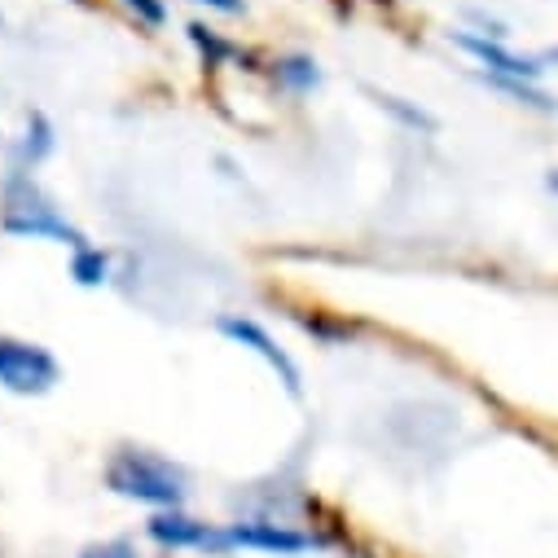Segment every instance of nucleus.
Here are the masks:
<instances>
[{
  "instance_id": "nucleus-15",
  "label": "nucleus",
  "mask_w": 558,
  "mask_h": 558,
  "mask_svg": "<svg viewBox=\"0 0 558 558\" xmlns=\"http://www.w3.org/2000/svg\"><path fill=\"white\" fill-rule=\"evenodd\" d=\"M545 185H549V190L558 194V172H549V177H545Z\"/></svg>"
},
{
  "instance_id": "nucleus-4",
  "label": "nucleus",
  "mask_w": 558,
  "mask_h": 558,
  "mask_svg": "<svg viewBox=\"0 0 558 558\" xmlns=\"http://www.w3.org/2000/svg\"><path fill=\"white\" fill-rule=\"evenodd\" d=\"M453 45H458L462 53H471L480 66H488V75L523 80V84H536V80L549 71V62H558V49L527 58V53H510L506 45H497V40H488V36H471V32H453Z\"/></svg>"
},
{
  "instance_id": "nucleus-10",
  "label": "nucleus",
  "mask_w": 558,
  "mask_h": 558,
  "mask_svg": "<svg viewBox=\"0 0 558 558\" xmlns=\"http://www.w3.org/2000/svg\"><path fill=\"white\" fill-rule=\"evenodd\" d=\"M277 80L304 93V88H313L322 75H317V66H313L308 58H287V62H277Z\"/></svg>"
},
{
  "instance_id": "nucleus-5",
  "label": "nucleus",
  "mask_w": 558,
  "mask_h": 558,
  "mask_svg": "<svg viewBox=\"0 0 558 558\" xmlns=\"http://www.w3.org/2000/svg\"><path fill=\"white\" fill-rule=\"evenodd\" d=\"M220 335H229V339H238L242 348H251L255 356H264L268 361V369L282 378V387L291 391V396H300V387H304V378H300V365L272 343V335L264 330V326H255V322H246V317H220Z\"/></svg>"
},
{
  "instance_id": "nucleus-6",
  "label": "nucleus",
  "mask_w": 558,
  "mask_h": 558,
  "mask_svg": "<svg viewBox=\"0 0 558 558\" xmlns=\"http://www.w3.org/2000/svg\"><path fill=\"white\" fill-rule=\"evenodd\" d=\"M225 541H229V549L242 545V549H259V554H304L317 545L308 532H295L287 523H268V519L233 523V527H225Z\"/></svg>"
},
{
  "instance_id": "nucleus-3",
  "label": "nucleus",
  "mask_w": 558,
  "mask_h": 558,
  "mask_svg": "<svg viewBox=\"0 0 558 558\" xmlns=\"http://www.w3.org/2000/svg\"><path fill=\"white\" fill-rule=\"evenodd\" d=\"M62 378L53 352H45L40 343H23V339H0V387L19 391V396H45L53 383Z\"/></svg>"
},
{
  "instance_id": "nucleus-8",
  "label": "nucleus",
  "mask_w": 558,
  "mask_h": 558,
  "mask_svg": "<svg viewBox=\"0 0 558 558\" xmlns=\"http://www.w3.org/2000/svg\"><path fill=\"white\" fill-rule=\"evenodd\" d=\"M106 272H110L106 251H97V246L75 251V259H71V277H75L80 287H101V282H106Z\"/></svg>"
},
{
  "instance_id": "nucleus-13",
  "label": "nucleus",
  "mask_w": 558,
  "mask_h": 558,
  "mask_svg": "<svg viewBox=\"0 0 558 558\" xmlns=\"http://www.w3.org/2000/svg\"><path fill=\"white\" fill-rule=\"evenodd\" d=\"M80 558H136V549H132L128 541H110V545H93V549H84Z\"/></svg>"
},
{
  "instance_id": "nucleus-12",
  "label": "nucleus",
  "mask_w": 558,
  "mask_h": 558,
  "mask_svg": "<svg viewBox=\"0 0 558 558\" xmlns=\"http://www.w3.org/2000/svg\"><path fill=\"white\" fill-rule=\"evenodd\" d=\"M123 5L136 14V19H142V23H150V27H163V0H123Z\"/></svg>"
},
{
  "instance_id": "nucleus-1",
  "label": "nucleus",
  "mask_w": 558,
  "mask_h": 558,
  "mask_svg": "<svg viewBox=\"0 0 558 558\" xmlns=\"http://www.w3.org/2000/svg\"><path fill=\"white\" fill-rule=\"evenodd\" d=\"M106 484L119 497H132L142 506H159V510H181V501H185V475L172 462L142 453V449L119 453L106 471Z\"/></svg>"
},
{
  "instance_id": "nucleus-14",
  "label": "nucleus",
  "mask_w": 558,
  "mask_h": 558,
  "mask_svg": "<svg viewBox=\"0 0 558 558\" xmlns=\"http://www.w3.org/2000/svg\"><path fill=\"white\" fill-rule=\"evenodd\" d=\"M198 5H211V10H220V14H238L242 0H198Z\"/></svg>"
},
{
  "instance_id": "nucleus-9",
  "label": "nucleus",
  "mask_w": 558,
  "mask_h": 558,
  "mask_svg": "<svg viewBox=\"0 0 558 558\" xmlns=\"http://www.w3.org/2000/svg\"><path fill=\"white\" fill-rule=\"evenodd\" d=\"M190 40L203 49V58H207V66H225V62H233V58H242L229 40H220L211 27H203V23H190Z\"/></svg>"
},
{
  "instance_id": "nucleus-11",
  "label": "nucleus",
  "mask_w": 558,
  "mask_h": 558,
  "mask_svg": "<svg viewBox=\"0 0 558 558\" xmlns=\"http://www.w3.org/2000/svg\"><path fill=\"white\" fill-rule=\"evenodd\" d=\"M49 150H53V128H49V119H45V114H32V128H27V146H23V155H27L32 163H40Z\"/></svg>"
},
{
  "instance_id": "nucleus-2",
  "label": "nucleus",
  "mask_w": 558,
  "mask_h": 558,
  "mask_svg": "<svg viewBox=\"0 0 558 558\" xmlns=\"http://www.w3.org/2000/svg\"><path fill=\"white\" fill-rule=\"evenodd\" d=\"M0 229L14 233V238H53L58 246H71V251H84L88 238L66 225L58 216V207L32 185V181H10L5 185V207H0Z\"/></svg>"
},
{
  "instance_id": "nucleus-7",
  "label": "nucleus",
  "mask_w": 558,
  "mask_h": 558,
  "mask_svg": "<svg viewBox=\"0 0 558 558\" xmlns=\"http://www.w3.org/2000/svg\"><path fill=\"white\" fill-rule=\"evenodd\" d=\"M150 536H155L159 545H168V549H229L225 532H216V527H207L203 519H190V514H181V510L155 514V519H150Z\"/></svg>"
}]
</instances>
